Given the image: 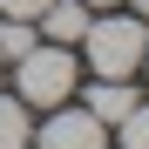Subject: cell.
<instances>
[{
    "label": "cell",
    "instance_id": "7a4b0ae2",
    "mask_svg": "<svg viewBox=\"0 0 149 149\" xmlns=\"http://www.w3.org/2000/svg\"><path fill=\"white\" fill-rule=\"evenodd\" d=\"M68 95H74V54L68 47H27L20 54V102L61 109Z\"/></svg>",
    "mask_w": 149,
    "mask_h": 149
},
{
    "label": "cell",
    "instance_id": "4fadbf2b",
    "mask_svg": "<svg viewBox=\"0 0 149 149\" xmlns=\"http://www.w3.org/2000/svg\"><path fill=\"white\" fill-rule=\"evenodd\" d=\"M0 61H7V54H0Z\"/></svg>",
    "mask_w": 149,
    "mask_h": 149
},
{
    "label": "cell",
    "instance_id": "3957f363",
    "mask_svg": "<svg viewBox=\"0 0 149 149\" xmlns=\"http://www.w3.org/2000/svg\"><path fill=\"white\" fill-rule=\"evenodd\" d=\"M41 149H109V136H102V122H95L88 109H61L41 129Z\"/></svg>",
    "mask_w": 149,
    "mask_h": 149
},
{
    "label": "cell",
    "instance_id": "7c38bea8",
    "mask_svg": "<svg viewBox=\"0 0 149 149\" xmlns=\"http://www.w3.org/2000/svg\"><path fill=\"white\" fill-rule=\"evenodd\" d=\"M142 61H149V47H142Z\"/></svg>",
    "mask_w": 149,
    "mask_h": 149
},
{
    "label": "cell",
    "instance_id": "ba28073f",
    "mask_svg": "<svg viewBox=\"0 0 149 149\" xmlns=\"http://www.w3.org/2000/svg\"><path fill=\"white\" fill-rule=\"evenodd\" d=\"M122 149H149V109H142V102L122 115Z\"/></svg>",
    "mask_w": 149,
    "mask_h": 149
},
{
    "label": "cell",
    "instance_id": "9c48e42d",
    "mask_svg": "<svg viewBox=\"0 0 149 149\" xmlns=\"http://www.w3.org/2000/svg\"><path fill=\"white\" fill-rule=\"evenodd\" d=\"M47 0H0V14H14V20H41Z\"/></svg>",
    "mask_w": 149,
    "mask_h": 149
},
{
    "label": "cell",
    "instance_id": "8992f818",
    "mask_svg": "<svg viewBox=\"0 0 149 149\" xmlns=\"http://www.w3.org/2000/svg\"><path fill=\"white\" fill-rule=\"evenodd\" d=\"M0 149H27V102L0 95Z\"/></svg>",
    "mask_w": 149,
    "mask_h": 149
},
{
    "label": "cell",
    "instance_id": "30bf717a",
    "mask_svg": "<svg viewBox=\"0 0 149 149\" xmlns=\"http://www.w3.org/2000/svg\"><path fill=\"white\" fill-rule=\"evenodd\" d=\"M136 20H149V0H136Z\"/></svg>",
    "mask_w": 149,
    "mask_h": 149
},
{
    "label": "cell",
    "instance_id": "277c9868",
    "mask_svg": "<svg viewBox=\"0 0 149 149\" xmlns=\"http://www.w3.org/2000/svg\"><path fill=\"white\" fill-rule=\"evenodd\" d=\"M41 20H47V41H81L88 7H81V0H47V7H41Z\"/></svg>",
    "mask_w": 149,
    "mask_h": 149
},
{
    "label": "cell",
    "instance_id": "5b68a950",
    "mask_svg": "<svg viewBox=\"0 0 149 149\" xmlns=\"http://www.w3.org/2000/svg\"><path fill=\"white\" fill-rule=\"evenodd\" d=\"M129 109H136V95L122 88V81H95V88H88V115L102 122V129H109V122H122Z\"/></svg>",
    "mask_w": 149,
    "mask_h": 149
},
{
    "label": "cell",
    "instance_id": "8fae6325",
    "mask_svg": "<svg viewBox=\"0 0 149 149\" xmlns=\"http://www.w3.org/2000/svg\"><path fill=\"white\" fill-rule=\"evenodd\" d=\"M81 7H109V0H81Z\"/></svg>",
    "mask_w": 149,
    "mask_h": 149
},
{
    "label": "cell",
    "instance_id": "6da1fadb",
    "mask_svg": "<svg viewBox=\"0 0 149 149\" xmlns=\"http://www.w3.org/2000/svg\"><path fill=\"white\" fill-rule=\"evenodd\" d=\"M81 41H88V68L102 74V81L136 74V68H142V47H149L142 20H88V27H81Z\"/></svg>",
    "mask_w": 149,
    "mask_h": 149
},
{
    "label": "cell",
    "instance_id": "52a82bcc",
    "mask_svg": "<svg viewBox=\"0 0 149 149\" xmlns=\"http://www.w3.org/2000/svg\"><path fill=\"white\" fill-rule=\"evenodd\" d=\"M27 47H34V20H14V14H7V27H0V54L20 61Z\"/></svg>",
    "mask_w": 149,
    "mask_h": 149
}]
</instances>
